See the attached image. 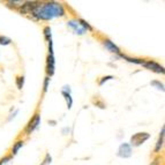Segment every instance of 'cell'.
Returning <instances> with one entry per match:
<instances>
[{
	"mask_svg": "<svg viewBox=\"0 0 165 165\" xmlns=\"http://www.w3.org/2000/svg\"><path fill=\"white\" fill-rule=\"evenodd\" d=\"M161 162H162V158L157 157V158H155L154 162H151V164H150V165H159V164H161Z\"/></svg>",
	"mask_w": 165,
	"mask_h": 165,
	"instance_id": "603a6c76",
	"label": "cell"
},
{
	"mask_svg": "<svg viewBox=\"0 0 165 165\" xmlns=\"http://www.w3.org/2000/svg\"><path fill=\"white\" fill-rule=\"evenodd\" d=\"M118 156L121 158H129L132 156V147L129 143H123L118 149Z\"/></svg>",
	"mask_w": 165,
	"mask_h": 165,
	"instance_id": "5b68a950",
	"label": "cell"
},
{
	"mask_svg": "<svg viewBox=\"0 0 165 165\" xmlns=\"http://www.w3.org/2000/svg\"><path fill=\"white\" fill-rule=\"evenodd\" d=\"M103 44H104V46H105V49H106L108 51H110V52H112V53L120 54V49L115 45L112 41H110V39H105Z\"/></svg>",
	"mask_w": 165,
	"mask_h": 165,
	"instance_id": "30bf717a",
	"label": "cell"
},
{
	"mask_svg": "<svg viewBox=\"0 0 165 165\" xmlns=\"http://www.w3.org/2000/svg\"><path fill=\"white\" fill-rule=\"evenodd\" d=\"M77 21H79V23L81 24V27L83 28V29H85L87 31H91V30H92V27L90 26V24H89L88 22H87V21H85V20L79 19Z\"/></svg>",
	"mask_w": 165,
	"mask_h": 165,
	"instance_id": "5bb4252c",
	"label": "cell"
},
{
	"mask_svg": "<svg viewBox=\"0 0 165 165\" xmlns=\"http://www.w3.org/2000/svg\"><path fill=\"white\" fill-rule=\"evenodd\" d=\"M39 125H41V114H38V113H36V114L31 118V120L28 123L27 127H26V134L27 135H30L32 132L35 131V129H37L39 127Z\"/></svg>",
	"mask_w": 165,
	"mask_h": 165,
	"instance_id": "277c9868",
	"label": "cell"
},
{
	"mask_svg": "<svg viewBox=\"0 0 165 165\" xmlns=\"http://www.w3.org/2000/svg\"><path fill=\"white\" fill-rule=\"evenodd\" d=\"M51 162H52V157H51V155L46 154L45 158H44V161H43V163L41 165H50Z\"/></svg>",
	"mask_w": 165,
	"mask_h": 165,
	"instance_id": "ac0fdd59",
	"label": "cell"
},
{
	"mask_svg": "<svg viewBox=\"0 0 165 165\" xmlns=\"http://www.w3.org/2000/svg\"><path fill=\"white\" fill-rule=\"evenodd\" d=\"M67 26L77 35H85V32H87L85 29H83V28L81 27V24L79 23L77 20H70V21H68V22H67Z\"/></svg>",
	"mask_w": 165,
	"mask_h": 165,
	"instance_id": "ba28073f",
	"label": "cell"
},
{
	"mask_svg": "<svg viewBox=\"0 0 165 165\" xmlns=\"http://www.w3.org/2000/svg\"><path fill=\"white\" fill-rule=\"evenodd\" d=\"M150 138L149 133H146V132H142V133H136L131 138V147H140L141 144L146 142L147 140Z\"/></svg>",
	"mask_w": 165,
	"mask_h": 165,
	"instance_id": "7a4b0ae2",
	"label": "cell"
},
{
	"mask_svg": "<svg viewBox=\"0 0 165 165\" xmlns=\"http://www.w3.org/2000/svg\"><path fill=\"white\" fill-rule=\"evenodd\" d=\"M164 133H165V127H162L161 135H159V138H158L157 143H156V147H155V153H159L161 149L163 148V144H164Z\"/></svg>",
	"mask_w": 165,
	"mask_h": 165,
	"instance_id": "8fae6325",
	"label": "cell"
},
{
	"mask_svg": "<svg viewBox=\"0 0 165 165\" xmlns=\"http://www.w3.org/2000/svg\"><path fill=\"white\" fill-rule=\"evenodd\" d=\"M12 43V39L6 36H0V45H9Z\"/></svg>",
	"mask_w": 165,
	"mask_h": 165,
	"instance_id": "2e32d148",
	"label": "cell"
},
{
	"mask_svg": "<svg viewBox=\"0 0 165 165\" xmlns=\"http://www.w3.org/2000/svg\"><path fill=\"white\" fill-rule=\"evenodd\" d=\"M16 85L19 89H22L24 85V76H19L16 79Z\"/></svg>",
	"mask_w": 165,
	"mask_h": 165,
	"instance_id": "e0dca14e",
	"label": "cell"
},
{
	"mask_svg": "<svg viewBox=\"0 0 165 165\" xmlns=\"http://www.w3.org/2000/svg\"><path fill=\"white\" fill-rule=\"evenodd\" d=\"M142 66L144 68L149 69V70H153L155 73L158 74H164V67L161 66L158 62L154 61V60H143Z\"/></svg>",
	"mask_w": 165,
	"mask_h": 165,
	"instance_id": "3957f363",
	"label": "cell"
},
{
	"mask_svg": "<svg viewBox=\"0 0 165 165\" xmlns=\"http://www.w3.org/2000/svg\"><path fill=\"white\" fill-rule=\"evenodd\" d=\"M112 79H114V77L112 76V75H109V76H104V77H102V80L99 81V85L102 87V85L106 82V81H109V80H112Z\"/></svg>",
	"mask_w": 165,
	"mask_h": 165,
	"instance_id": "d6986e66",
	"label": "cell"
},
{
	"mask_svg": "<svg viewBox=\"0 0 165 165\" xmlns=\"http://www.w3.org/2000/svg\"><path fill=\"white\" fill-rule=\"evenodd\" d=\"M23 141H17V142L14 143V146H13V148H12V154L13 155H16L17 153H19V150L21 149L23 147Z\"/></svg>",
	"mask_w": 165,
	"mask_h": 165,
	"instance_id": "4fadbf2b",
	"label": "cell"
},
{
	"mask_svg": "<svg viewBox=\"0 0 165 165\" xmlns=\"http://www.w3.org/2000/svg\"><path fill=\"white\" fill-rule=\"evenodd\" d=\"M56 70V60H54V54H49L47 60H46V72H47V77L52 76Z\"/></svg>",
	"mask_w": 165,
	"mask_h": 165,
	"instance_id": "52a82bcc",
	"label": "cell"
},
{
	"mask_svg": "<svg viewBox=\"0 0 165 165\" xmlns=\"http://www.w3.org/2000/svg\"><path fill=\"white\" fill-rule=\"evenodd\" d=\"M61 95L65 97L66 103H67V108L72 109V105H73V98H72V95H70L69 85H64V89L61 90Z\"/></svg>",
	"mask_w": 165,
	"mask_h": 165,
	"instance_id": "9c48e42d",
	"label": "cell"
},
{
	"mask_svg": "<svg viewBox=\"0 0 165 165\" xmlns=\"http://www.w3.org/2000/svg\"><path fill=\"white\" fill-rule=\"evenodd\" d=\"M38 5V1H27V2H23V5L21 6V14H32V12L35 11L36 6Z\"/></svg>",
	"mask_w": 165,
	"mask_h": 165,
	"instance_id": "8992f818",
	"label": "cell"
},
{
	"mask_svg": "<svg viewBox=\"0 0 165 165\" xmlns=\"http://www.w3.org/2000/svg\"><path fill=\"white\" fill-rule=\"evenodd\" d=\"M150 85H153V87H155L156 89H158V90H161V91H164V85H163L162 82H159V81H157V80L151 81Z\"/></svg>",
	"mask_w": 165,
	"mask_h": 165,
	"instance_id": "9a60e30c",
	"label": "cell"
},
{
	"mask_svg": "<svg viewBox=\"0 0 165 165\" xmlns=\"http://www.w3.org/2000/svg\"><path fill=\"white\" fill-rule=\"evenodd\" d=\"M31 15L36 20H44V21H50L56 17H61L65 15V8L59 2H38L36 6L35 11Z\"/></svg>",
	"mask_w": 165,
	"mask_h": 165,
	"instance_id": "6da1fadb",
	"label": "cell"
},
{
	"mask_svg": "<svg viewBox=\"0 0 165 165\" xmlns=\"http://www.w3.org/2000/svg\"><path fill=\"white\" fill-rule=\"evenodd\" d=\"M120 57L126 59L128 62H133V64H136V65H142L143 59H138V58H131V57H127V56H124V54H120Z\"/></svg>",
	"mask_w": 165,
	"mask_h": 165,
	"instance_id": "7c38bea8",
	"label": "cell"
},
{
	"mask_svg": "<svg viewBox=\"0 0 165 165\" xmlns=\"http://www.w3.org/2000/svg\"><path fill=\"white\" fill-rule=\"evenodd\" d=\"M7 4L9 6H22L23 1H8Z\"/></svg>",
	"mask_w": 165,
	"mask_h": 165,
	"instance_id": "44dd1931",
	"label": "cell"
},
{
	"mask_svg": "<svg viewBox=\"0 0 165 165\" xmlns=\"http://www.w3.org/2000/svg\"><path fill=\"white\" fill-rule=\"evenodd\" d=\"M11 156H6V157H4V158H1L0 159V165H2V164H6V163H8V162L11 161Z\"/></svg>",
	"mask_w": 165,
	"mask_h": 165,
	"instance_id": "7402d4cb",
	"label": "cell"
},
{
	"mask_svg": "<svg viewBox=\"0 0 165 165\" xmlns=\"http://www.w3.org/2000/svg\"><path fill=\"white\" fill-rule=\"evenodd\" d=\"M49 83H50V77H47L46 76L45 77V80H44V92H46L47 91V89H49Z\"/></svg>",
	"mask_w": 165,
	"mask_h": 165,
	"instance_id": "ffe728a7",
	"label": "cell"
}]
</instances>
